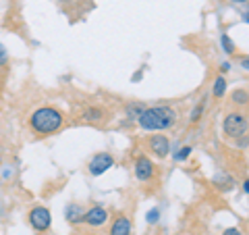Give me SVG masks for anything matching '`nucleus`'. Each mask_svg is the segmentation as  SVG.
Here are the masks:
<instances>
[{"label": "nucleus", "mask_w": 249, "mask_h": 235, "mask_svg": "<svg viewBox=\"0 0 249 235\" xmlns=\"http://www.w3.org/2000/svg\"><path fill=\"white\" fill-rule=\"evenodd\" d=\"M177 121V113L175 108L170 106H150V108H143L137 117V125L145 131H162V129H168L173 127Z\"/></svg>", "instance_id": "1"}, {"label": "nucleus", "mask_w": 249, "mask_h": 235, "mask_svg": "<svg viewBox=\"0 0 249 235\" xmlns=\"http://www.w3.org/2000/svg\"><path fill=\"white\" fill-rule=\"evenodd\" d=\"M62 125H65V117L54 106H42V108H37V111H34V115L29 117V127L34 129L37 136L56 133Z\"/></svg>", "instance_id": "2"}, {"label": "nucleus", "mask_w": 249, "mask_h": 235, "mask_svg": "<svg viewBox=\"0 0 249 235\" xmlns=\"http://www.w3.org/2000/svg\"><path fill=\"white\" fill-rule=\"evenodd\" d=\"M222 131L229 137H245L247 133V115L245 113H229L222 121Z\"/></svg>", "instance_id": "3"}, {"label": "nucleus", "mask_w": 249, "mask_h": 235, "mask_svg": "<svg viewBox=\"0 0 249 235\" xmlns=\"http://www.w3.org/2000/svg\"><path fill=\"white\" fill-rule=\"evenodd\" d=\"M29 225L34 227L36 231H48L50 225H52V216H50V210L46 206H36L29 210Z\"/></svg>", "instance_id": "4"}, {"label": "nucleus", "mask_w": 249, "mask_h": 235, "mask_svg": "<svg viewBox=\"0 0 249 235\" xmlns=\"http://www.w3.org/2000/svg\"><path fill=\"white\" fill-rule=\"evenodd\" d=\"M114 167V158H112V154H108V152H100L96 154L93 158L89 160V173L93 177H100V175H104L108 169Z\"/></svg>", "instance_id": "5"}, {"label": "nucleus", "mask_w": 249, "mask_h": 235, "mask_svg": "<svg viewBox=\"0 0 249 235\" xmlns=\"http://www.w3.org/2000/svg\"><path fill=\"white\" fill-rule=\"evenodd\" d=\"M147 148L152 150L154 156H158V158H166V156L170 154V142L166 136H152L150 142H147Z\"/></svg>", "instance_id": "6"}, {"label": "nucleus", "mask_w": 249, "mask_h": 235, "mask_svg": "<svg viewBox=\"0 0 249 235\" xmlns=\"http://www.w3.org/2000/svg\"><path fill=\"white\" fill-rule=\"evenodd\" d=\"M154 162L147 158V156H139V158L135 160V177L139 179V181H150V179L154 177Z\"/></svg>", "instance_id": "7"}, {"label": "nucleus", "mask_w": 249, "mask_h": 235, "mask_svg": "<svg viewBox=\"0 0 249 235\" xmlns=\"http://www.w3.org/2000/svg\"><path fill=\"white\" fill-rule=\"evenodd\" d=\"M83 221L88 225H91V227H100V225H104L108 221V213L102 206H93V208L83 213Z\"/></svg>", "instance_id": "8"}, {"label": "nucleus", "mask_w": 249, "mask_h": 235, "mask_svg": "<svg viewBox=\"0 0 249 235\" xmlns=\"http://www.w3.org/2000/svg\"><path fill=\"white\" fill-rule=\"evenodd\" d=\"M110 235H131V221L129 216H116L110 227Z\"/></svg>", "instance_id": "9"}, {"label": "nucleus", "mask_w": 249, "mask_h": 235, "mask_svg": "<svg viewBox=\"0 0 249 235\" xmlns=\"http://www.w3.org/2000/svg\"><path fill=\"white\" fill-rule=\"evenodd\" d=\"M214 185H216L220 192H231L232 187H235V179H232L231 175H227V173H218V175L214 177Z\"/></svg>", "instance_id": "10"}, {"label": "nucleus", "mask_w": 249, "mask_h": 235, "mask_svg": "<svg viewBox=\"0 0 249 235\" xmlns=\"http://www.w3.org/2000/svg\"><path fill=\"white\" fill-rule=\"evenodd\" d=\"M104 117H106V113L102 111V108H96V106H93V108H88V111L83 113V119H85V121H89V123H98V121H102Z\"/></svg>", "instance_id": "11"}, {"label": "nucleus", "mask_w": 249, "mask_h": 235, "mask_svg": "<svg viewBox=\"0 0 249 235\" xmlns=\"http://www.w3.org/2000/svg\"><path fill=\"white\" fill-rule=\"evenodd\" d=\"M67 218H69L71 223H81V221H83V210H81V206L69 204V206H67Z\"/></svg>", "instance_id": "12"}, {"label": "nucleus", "mask_w": 249, "mask_h": 235, "mask_svg": "<svg viewBox=\"0 0 249 235\" xmlns=\"http://www.w3.org/2000/svg\"><path fill=\"white\" fill-rule=\"evenodd\" d=\"M224 92H227V77L224 75H218L214 79V88H212V94L216 98H222Z\"/></svg>", "instance_id": "13"}, {"label": "nucleus", "mask_w": 249, "mask_h": 235, "mask_svg": "<svg viewBox=\"0 0 249 235\" xmlns=\"http://www.w3.org/2000/svg\"><path fill=\"white\" fill-rule=\"evenodd\" d=\"M232 102L245 106L247 104V90H235L232 92Z\"/></svg>", "instance_id": "14"}, {"label": "nucleus", "mask_w": 249, "mask_h": 235, "mask_svg": "<svg viewBox=\"0 0 249 235\" xmlns=\"http://www.w3.org/2000/svg\"><path fill=\"white\" fill-rule=\"evenodd\" d=\"M191 152H193V148L191 146H183L178 152H175V160H178V162H183V160H187L191 156Z\"/></svg>", "instance_id": "15"}, {"label": "nucleus", "mask_w": 249, "mask_h": 235, "mask_svg": "<svg viewBox=\"0 0 249 235\" xmlns=\"http://www.w3.org/2000/svg\"><path fill=\"white\" fill-rule=\"evenodd\" d=\"M204 102H199L196 108H193V111H191V117H189V119H191V123H197L199 119H201V115H204Z\"/></svg>", "instance_id": "16"}, {"label": "nucleus", "mask_w": 249, "mask_h": 235, "mask_svg": "<svg viewBox=\"0 0 249 235\" xmlns=\"http://www.w3.org/2000/svg\"><path fill=\"white\" fill-rule=\"evenodd\" d=\"M220 42H222V48H224V52H229V54H232V52H235V44L231 42V38H229L227 34H222Z\"/></svg>", "instance_id": "17"}, {"label": "nucleus", "mask_w": 249, "mask_h": 235, "mask_svg": "<svg viewBox=\"0 0 249 235\" xmlns=\"http://www.w3.org/2000/svg\"><path fill=\"white\" fill-rule=\"evenodd\" d=\"M143 104H129L127 106V113H129V117H131V119H137V117H139V113H142L143 111Z\"/></svg>", "instance_id": "18"}, {"label": "nucleus", "mask_w": 249, "mask_h": 235, "mask_svg": "<svg viewBox=\"0 0 249 235\" xmlns=\"http://www.w3.org/2000/svg\"><path fill=\"white\" fill-rule=\"evenodd\" d=\"M158 218H160V210L158 208H152L150 213H147V216H145V221L150 223V225H154V223H158Z\"/></svg>", "instance_id": "19"}, {"label": "nucleus", "mask_w": 249, "mask_h": 235, "mask_svg": "<svg viewBox=\"0 0 249 235\" xmlns=\"http://www.w3.org/2000/svg\"><path fill=\"white\" fill-rule=\"evenodd\" d=\"M6 62H9V52H6V48L0 44V67H4Z\"/></svg>", "instance_id": "20"}, {"label": "nucleus", "mask_w": 249, "mask_h": 235, "mask_svg": "<svg viewBox=\"0 0 249 235\" xmlns=\"http://www.w3.org/2000/svg\"><path fill=\"white\" fill-rule=\"evenodd\" d=\"M222 235H243V233H241L239 229H237V227H231V229H224V233Z\"/></svg>", "instance_id": "21"}, {"label": "nucleus", "mask_w": 249, "mask_h": 235, "mask_svg": "<svg viewBox=\"0 0 249 235\" xmlns=\"http://www.w3.org/2000/svg\"><path fill=\"white\" fill-rule=\"evenodd\" d=\"M220 71H222V73H229V71H231V62H222V65H220Z\"/></svg>", "instance_id": "22"}, {"label": "nucleus", "mask_w": 249, "mask_h": 235, "mask_svg": "<svg viewBox=\"0 0 249 235\" xmlns=\"http://www.w3.org/2000/svg\"><path fill=\"white\" fill-rule=\"evenodd\" d=\"M60 2H65V4H75L77 0H60Z\"/></svg>", "instance_id": "23"}, {"label": "nucleus", "mask_w": 249, "mask_h": 235, "mask_svg": "<svg viewBox=\"0 0 249 235\" xmlns=\"http://www.w3.org/2000/svg\"><path fill=\"white\" fill-rule=\"evenodd\" d=\"M232 2H247V0H232Z\"/></svg>", "instance_id": "24"}]
</instances>
